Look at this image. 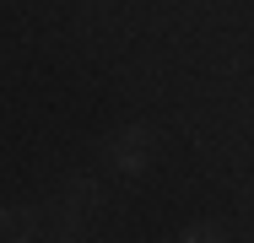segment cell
<instances>
[{
	"instance_id": "7a4b0ae2",
	"label": "cell",
	"mask_w": 254,
	"mask_h": 243,
	"mask_svg": "<svg viewBox=\"0 0 254 243\" xmlns=\"http://www.w3.org/2000/svg\"><path fill=\"white\" fill-rule=\"evenodd\" d=\"M0 238H38V211L33 205L0 211Z\"/></svg>"
},
{
	"instance_id": "3957f363",
	"label": "cell",
	"mask_w": 254,
	"mask_h": 243,
	"mask_svg": "<svg viewBox=\"0 0 254 243\" xmlns=\"http://www.w3.org/2000/svg\"><path fill=\"white\" fill-rule=\"evenodd\" d=\"M184 238H190V243H200V238H227V233H222V227H205V222H200V227H184Z\"/></svg>"
},
{
	"instance_id": "6da1fadb",
	"label": "cell",
	"mask_w": 254,
	"mask_h": 243,
	"mask_svg": "<svg viewBox=\"0 0 254 243\" xmlns=\"http://www.w3.org/2000/svg\"><path fill=\"white\" fill-rule=\"evenodd\" d=\"M146 151H152V130H146V124H130V130H119V135L108 141L114 168H125V173H141V168H146Z\"/></svg>"
}]
</instances>
